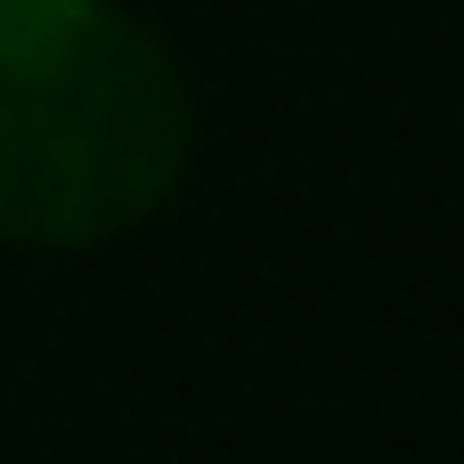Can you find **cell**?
I'll list each match as a JSON object with an SVG mask.
<instances>
[{
    "mask_svg": "<svg viewBox=\"0 0 464 464\" xmlns=\"http://www.w3.org/2000/svg\"><path fill=\"white\" fill-rule=\"evenodd\" d=\"M196 106L171 49L114 0H0V245L82 253L188 171Z\"/></svg>",
    "mask_w": 464,
    "mask_h": 464,
    "instance_id": "6da1fadb",
    "label": "cell"
}]
</instances>
